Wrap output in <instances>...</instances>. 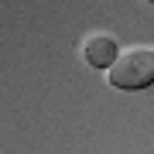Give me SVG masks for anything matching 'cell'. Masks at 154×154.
Segmentation results:
<instances>
[{
    "label": "cell",
    "mask_w": 154,
    "mask_h": 154,
    "mask_svg": "<svg viewBox=\"0 0 154 154\" xmlns=\"http://www.w3.org/2000/svg\"><path fill=\"white\" fill-rule=\"evenodd\" d=\"M113 89H147L154 86V48H127L120 58L113 62V69L106 72Z\"/></svg>",
    "instance_id": "obj_1"
},
{
    "label": "cell",
    "mask_w": 154,
    "mask_h": 154,
    "mask_svg": "<svg viewBox=\"0 0 154 154\" xmlns=\"http://www.w3.org/2000/svg\"><path fill=\"white\" fill-rule=\"evenodd\" d=\"M82 58L93 69H113V62L120 58V45L113 34H89L82 45Z\"/></svg>",
    "instance_id": "obj_2"
},
{
    "label": "cell",
    "mask_w": 154,
    "mask_h": 154,
    "mask_svg": "<svg viewBox=\"0 0 154 154\" xmlns=\"http://www.w3.org/2000/svg\"><path fill=\"white\" fill-rule=\"evenodd\" d=\"M147 4H154V0H147Z\"/></svg>",
    "instance_id": "obj_3"
}]
</instances>
